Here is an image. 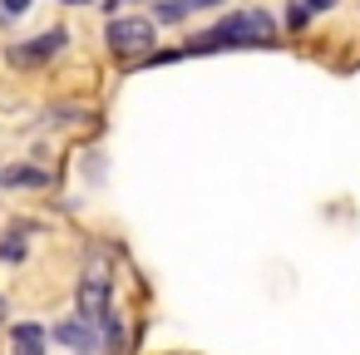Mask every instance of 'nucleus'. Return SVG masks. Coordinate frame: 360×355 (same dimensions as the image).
<instances>
[{
    "mask_svg": "<svg viewBox=\"0 0 360 355\" xmlns=\"http://www.w3.org/2000/svg\"><path fill=\"white\" fill-rule=\"evenodd\" d=\"M35 6V0H0V15H11V20H20L25 11Z\"/></svg>",
    "mask_w": 360,
    "mask_h": 355,
    "instance_id": "10",
    "label": "nucleus"
},
{
    "mask_svg": "<svg viewBox=\"0 0 360 355\" xmlns=\"http://www.w3.org/2000/svg\"><path fill=\"white\" fill-rule=\"evenodd\" d=\"M114 311V301H109V271L104 266H89L84 276H79V296H75V316L79 321H89L94 330H99V321Z\"/></svg>",
    "mask_w": 360,
    "mask_h": 355,
    "instance_id": "3",
    "label": "nucleus"
},
{
    "mask_svg": "<svg viewBox=\"0 0 360 355\" xmlns=\"http://www.w3.org/2000/svg\"><path fill=\"white\" fill-rule=\"evenodd\" d=\"M0 183H6V188H45V183H50V173H45V168H35V163H15V168L0 173Z\"/></svg>",
    "mask_w": 360,
    "mask_h": 355,
    "instance_id": "7",
    "label": "nucleus"
},
{
    "mask_svg": "<svg viewBox=\"0 0 360 355\" xmlns=\"http://www.w3.org/2000/svg\"><path fill=\"white\" fill-rule=\"evenodd\" d=\"M25 257H30V242H25L20 232H11L6 242H0V262H11V266H15V262H25Z\"/></svg>",
    "mask_w": 360,
    "mask_h": 355,
    "instance_id": "9",
    "label": "nucleus"
},
{
    "mask_svg": "<svg viewBox=\"0 0 360 355\" xmlns=\"http://www.w3.org/2000/svg\"><path fill=\"white\" fill-rule=\"evenodd\" d=\"M45 345H50V330H45L40 321H20V325L11 330V350H15V355H45Z\"/></svg>",
    "mask_w": 360,
    "mask_h": 355,
    "instance_id": "6",
    "label": "nucleus"
},
{
    "mask_svg": "<svg viewBox=\"0 0 360 355\" xmlns=\"http://www.w3.org/2000/svg\"><path fill=\"white\" fill-rule=\"evenodd\" d=\"M335 6H340V0H306V11H311V15H321V11H335Z\"/></svg>",
    "mask_w": 360,
    "mask_h": 355,
    "instance_id": "12",
    "label": "nucleus"
},
{
    "mask_svg": "<svg viewBox=\"0 0 360 355\" xmlns=\"http://www.w3.org/2000/svg\"><path fill=\"white\" fill-rule=\"evenodd\" d=\"M6 316H11V306H6V296H0V321H6Z\"/></svg>",
    "mask_w": 360,
    "mask_h": 355,
    "instance_id": "14",
    "label": "nucleus"
},
{
    "mask_svg": "<svg viewBox=\"0 0 360 355\" xmlns=\"http://www.w3.org/2000/svg\"><path fill=\"white\" fill-rule=\"evenodd\" d=\"M306 20H311V11L301 6V0H296V6H286V25H291V30H301Z\"/></svg>",
    "mask_w": 360,
    "mask_h": 355,
    "instance_id": "11",
    "label": "nucleus"
},
{
    "mask_svg": "<svg viewBox=\"0 0 360 355\" xmlns=\"http://www.w3.org/2000/svg\"><path fill=\"white\" fill-rule=\"evenodd\" d=\"M153 40H158V25L148 15H114L104 25V45L114 60H129V65H143L153 55Z\"/></svg>",
    "mask_w": 360,
    "mask_h": 355,
    "instance_id": "2",
    "label": "nucleus"
},
{
    "mask_svg": "<svg viewBox=\"0 0 360 355\" xmlns=\"http://www.w3.org/2000/svg\"><path fill=\"white\" fill-rule=\"evenodd\" d=\"M247 45H276V25L266 11H237L227 20H217L212 30L193 35V45H183V55H207V50H247Z\"/></svg>",
    "mask_w": 360,
    "mask_h": 355,
    "instance_id": "1",
    "label": "nucleus"
},
{
    "mask_svg": "<svg viewBox=\"0 0 360 355\" xmlns=\"http://www.w3.org/2000/svg\"><path fill=\"white\" fill-rule=\"evenodd\" d=\"M60 6H94V0H60Z\"/></svg>",
    "mask_w": 360,
    "mask_h": 355,
    "instance_id": "13",
    "label": "nucleus"
},
{
    "mask_svg": "<svg viewBox=\"0 0 360 355\" xmlns=\"http://www.w3.org/2000/svg\"><path fill=\"white\" fill-rule=\"evenodd\" d=\"M193 15V0H153V25H183Z\"/></svg>",
    "mask_w": 360,
    "mask_h": 355,
    "instance_id": "8",
    "label": "nucleus"
},
{
    "mask_svg": "<svg viewBox=\"0 0 360 355\" xmlns=\"http://www.w3.org/2000/svg\"><path fill=\"white\" fill-rule=\"evenodd\" d=\"M65 45H70V30H65V25H55V30L35 35V40L11 45V50H6V60H11V65H20V70H30V65H45L50 55H60Z\"/></svg>",
    "mask_w": 360,
    "mask_h": 355,
    "instance_id": "4",
    "label": "nucleus"
},
{
    "mask_svg": "<svg viewBox=\"0 0 360 355\" xmlns=\"http://www.w3.org/2000/svg\"><path fill=\"white\" fill-rule=\"evenodd\" d=\"M65 350H75V355H99V330L89 325V321H79V316H70V321H60L55 330H50Z\"/></svg>",
    "mask_w": 360,
    "mask_h": 355,
    "instance_id": "5",
    "label": "nucleus"
}]
</instances>
